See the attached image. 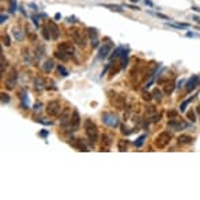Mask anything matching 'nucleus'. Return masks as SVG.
Wrapping results in <instances>:
<instances>
[{
	"label": "nucleus",
	"instance_id": "nucleus-54",
	"mask_svg": "<svg viewBox=\"0 0 200 200\" xmlns=\"http://www.w3.org/2000/svg\"><path fill=\"white\" fill-rule=\"evenodd\" d=\"M55 19H61V14H59V12H57V14L55 15Z\"/></svg>",
	"mask_w": 200,
	"mask_h": 200
},
{
	"label": "nucleus",
	"instance_id": "nucleus-46",
	"mask_svg": "<svg viewBox=\"0 0 200 200\" xmlns=\"http://www.w3.org/2000/svg\"><path fill=\"white\" fill-rule=\"evenodd\" d=\"M110 65H112V63H109V64H106V68H105V70H104V71H102V72H101V78H102V76H104V75H105V74H106V71H108V70H109V68H110Z\"/></svg>",
	"mask_w": 200,
	"mask_h": 200
},
{
	"label": "nucleus",
	"instance_id": "nucleus-21",
	"mask_svg": "<svg viewBox=\"0 0 200 200\" xmlns=\"http://www.w3.org/2000/svg\"><path fill=\"white\" fill-rule=\"evenodd\" d=\"M55 57H57V59L61 60V61H67V60L70 59V56H68L67 53L61 52V50H57V52H55Z\"/></svg>",
	"mask_w": 200,
	"mask_h": 200
},
{
	"label": "nucleus",
	"instance_id": "nucleus-28",
	"mask_svg": "<svg viewBox=\"0 0 200 200\" xmlns=\"http://www.w3.org/2000/svg\"><path fill=\"white\" fill-rule=\"evenodd\" d=\"M44 53H45V48H44V46H38V48H37V49H35V57H37V59H41L42 56H44Z\"/></svg>",
	"mask_w": 200,
	"mask_h": 200
},
{
	"label": "nucleus",
	"instance_id": "nucleus-22",
	"mask_svg": "<svg viewBox=\"0 0 200 200\" xmlns=\"http://www.w3.org/2000/svg\"><path fill=\"white\" fill-rule=\"evenodd\" d=\"M34 86L37 90H42V88L45 87V82H44L42 78H37V79H34Z\"/></svg>",
	"mask_w": 200,
	"mask_h": 200
},
{
	"label": "nucleus",
	"instance_id": "nucleus-4",
	"mask_svg": "<svg viewBox=\"0 0 200 200\" xmlns=\"http://www.w3.org/2000/svg\"><path fill=\"white\" fill-rule=\"evenodd\" d=\"M102 123L106 124L108 127H112V128H114V127H119V117L114 114V113H104L102 114Z\"/></svg>",
	"mask_w": 200,
	"mask_h": 200
},
{
	"label": "nucleus",
	"instance_id": "nucleus-14",
	"mask_svg": "<svg viewBox=\"0 0 200 200\" xmlns=\"http://www.w3.org/2000/svg\"><path fill=\"white\" fill-rule=\"evenodd\" d=\"M114 105L117 106L119 109H125V105H127V97L124 94L119 95L116 99H114Z\"/></svg>",
	"mask_w": 200,
	"mask_h": 200
},
{
	"label": "nucleus",
	"instance_id": "nucleus-6",
	"mask_svg": "<svg viewBox=\"0 0 200 200\" xmlns=\"http://www.w3.org/2000/svg\"><path fill=\"white\" fill-rule=\"evenodd\" d=\"M168 127L173 128L174 131H180V129H184V128H188L189 124L184 123L183 120H180V119H173V120H170V121L168 123Z\"/></svg>",
	"mask_w": 200,
	"mask_h": 200
},
{
	"label": "nucleus",
	"instance_id": "nucleus-39",
	"mask_svg": "<svg viewBox=\"0 0 200 200\" xmlns=\"http://www.w3.org/2000/svg\"><path fill=\"white\" fill-rule=\"evenodd\" d=\"M142 97H143V99H146V101H150V99L153 98V94H150V93H147V91H143L142 93Z\"/></svg>",
	"mask_w": 200,
	"mask_h": 200
},
{
	"label": "nucleus",
	"instance_id": "nucleus-40",
	"mask_svg": "<svg viewBox=\"0 0 200 200\" xmlns=\"http://www.w3.org/2000/svg\"><path fill=\"white\" fill-rule=\"evenodd\" d=\"M159 120H161V113H155L154 116L151 117V121H153V123H158Z\"/></svg>",
	"mask_w": 200,
	"mask_h": 200
},
{
	"label": "nucleus",
	"instance_id": "nucleus-37",
	"mask_svg": "<svg viewBox=\"0 0 200 200\" xmlns=\"http://www.w3.org/2000/svg\"><path fill=\"white\" fill-rule=\"evenodd\" d=\"M17 11V1L15 0H11V3H10V12L12 14V12H15Z\"/></svg>",
	"mask_w": 200,
	"mask_h": 200
},
{
	"label": "nucleus",
	"instance_id": "nucleus-52",
	"mask_svg": "<svg viewBox=\"0 0 200 200\" xmlns=\"http://www.w3.org/2000/svg\"><path fill=\"white\" fill-rule=\"evenodd\" d=\"M144 3H146V6H148V7H153V6H154L151 0H144Z\"/></svg>",
	"mask_w": 200,
	"mask_h": 200
},
{
	"label": "nucleus",
	"instance_id": "nucleus-50",
	"mask_svg": "<svg viewBox=\"0 0 200 200\" xmlns=\"http://www.w3.org/2000/svg\"><path fill=\"white\" fill-rule=\"evenodd\" d=\"M0 19H1V21H0V23H4V22L7 21V15L1 14V17H0Z\"/></svg>",
	"mask_w": 200,
	"mask_h": 200
},
{
	"label": "nucleus",
	"instance_id": "nucleus-1",
	"mask_svg": "<svg viewBox=\"0 0 200 200\" xmlns=\"http://www.w3.org/2000/svg\"><path fill=\"white\" fill-rule=\"evenodd\" d=\"M84 132H86V135H87L88 140H90L91 144H94L95 142L98 140V128H97V125L93 123L91 120L87 119L84 121Z\"/></svg>",
	"mask_w": 200,
	"mask_h": 200
},
{
	"label": "nucleus",
	"instance_id": "nucleus-15",
	"mask_svg": "<svg viewBox=\"0 0 200 200\" xmlns=\"http://www.w3.org/2000/svg\"><path fill=\"white\" fill-rule=\"evenodd\" d=\"M128 49H124L121 50V53H120V60H121V64H120V68H125L127 64H128Z\"/></svg>",
	"mask_w": 200,
	"mask_h": 200
},
{
	"label": "nucleus",
	"instance_id": "nucleus-36",
	"mask_svg": "<svg viewBox=\"0 0 200 200\" xmlns=\"http://www.w3.org/2000/svg\"><path fill=\"white\" fill-rule=\"evenodd\" d=\"M173 90H174V83H170V84H168V86L165 87V93H166V94H172Z\"/></svg>",
	"mask_w": 200,
	"mask_h": 200
},
{
	"label": "nucleus",
	"instance_id": "nucleus-2",
	"mask_svg": "<svg viewBox=\"0 0 200 200\" xmlns=\"http://www.w3.org/2000/svg\"><path fill=\"white\" fill-rule=\"evenodd\" d=\"M71 38L74 40V42H76L79 46H84L86 42H87V32L84 33L82 30H78V29H72L71 30Z\"/></svg>",
	"mask_w": 200,
	"mask_h": 200
},
{
	"label": "nucleus",
	"instance_id": "nucleus-55",
	"mask_svg": "<svg viewBox=\"0 0 200 200\" xmlns=\"http://www.w3.org/2000/svg\"><path fill=\"white\" fill-rule=\"evenodd\" d=\"M29 7H32V8H34V10H37V6H35V4H33V3L29 4Z\"/></svg>",
	"mask_w": 200,
	"mask_h": 200
},
{
	"label": "nucleus",
	"instance_id": "nucleus-34",
	"mask_svg": "<svg viewBox=\"0 0 200 200\" xmlns=\"http://www.w3.org/2000/svg\"><path fill=\"white\" fill-rule=\"evenodd\" d=\"M127 144H128V142L127 140H120L119 142V151H125L127 150Z\"/></svg>",
	"mask_w": 200,
	"mask_h": 200
},
{
	"label": "nucleus",
	"instance_id": "nucleus-48",
	"mask_svg": "<svg viewBox=\"0 0 200 200\" xmlns=\"http://www.w3.org/2000/svg\"><path fill=\"white\" fill-rule=\"evenodd\" d=\"M127 7H128V8H131V10H135V11L140 10V8L137 7V6H132V4H127Z\"/></svg>",
	"mask_w": 200,
	"mask_h": 200
},
{
	"label": "nucleus",
	"instance_id": "nucleus-43",
	"mask_svg": "<svg viewBox=\"0 0 200 200\" xmlns=\"http://www.w3.org/2000/svg\"><path fill=\"white\" fill-rule=\"evenodd\" d=\"M32 18H33V22H34V25L37 26V27H40V22H38V21H40V18H37L35 15H33Z\"/></svg>",
	"mask_w": 200,
	"mask_h": 200
},
{
	"label": "nucleus",
	"instance_id": "nucleus-45",
	"mask_svg": "<svg viewBox=\"0 0 200 200\" xmlns=\"http://www.w3.org/2000/svg\"><path fill=\"white\" fill-rule=\"evenodd\" d=\"M33 109H34L35 112H37V110H40V109H41V102H35L34 106H33Z\"/></svg>",
	"mask_w": 200,
	"mask_h": 200
},
{
	"label": "nucleus",
	"instance_id": "nucleus-26",
	"mask_svg": "<svg viewBox=\"0 0 200 200\" xmlns=\"http://www.w3.org/2000/svg\"><path fill=\"white\" fill-rule=\"evenodd\" d=\"M87 35H88V37H90L91 40H97V35H98V32H97V29L88 27V29H87Z\"/></svg>",
	"mask_w": 200,
	"mask_h": 200
},
{
	"label": "nucleus",
	"instance_id": "nucleus-19",
	"mask_svg": "<svg viewBox=\"0 0 200 200\" xmlns=\"http://www.w3.org/2000/svg\"><path fill=\"white\" fill-rule=\"evenodd\" d=\"M21 101H22L23 109H27L29 108V98H27V93L26 91H21Z\"/></svg>",
	"mask_w": 200,
	"mask_h": 200
},
{
	"label": "nucleus",
	"instance_id": "nucleus-3",
	"mask_svg": "<svg viewBox=\"0 0 200 200\" xmlns=\"http://www.w3.org/2000/svg\"><path fill=\"white\" fill-rule=\"evenodd\" d=\"M170 139H172V136H170L169 132H161L158 136L155 137V146L158 148H165L169 144Z\"/></svg>",
	"mask_w": 200,
	"mask_h": 200
},
{
	"label": "nucleus",
	"instance_id": "nucleus-20",
	"mask_svg": "<svg viewBox=\"0 0 200 200\" xmlns=\"http://www.w3.org/2000/svg\"><path fill=\"white\" fill-rule=\"evenodd\" d=\"M101 6L105 8H109V10H112V11H116V12H123V8L120 7V6H117V4H101Z\"/></svg>",
	"mask_w": 200,
	"mask_h": 200
},
{
	"label": "nucleus",
	"instance_id": "nucleus-5",
	"mask_svg": "<svg viewBox=\"0 0 200 200\" xmlns=\"http://www.w3.org/2000/svg\"><path fill=\"white\" fill-rule=\"evenodd\" d=\"M60 102L59 101H49L48 105H46V113L48 116H57L60 113Z\"/></svg>",
	"mask_w": 200,
	"mask_h": 200
},
{
	"label": "nucleus",
	"instance_id": "nucleus-59",
	"mask_svg": "<svg viewBox=\"0 0 200 200\" xmlns=\"http://www.w3.org/2000/svg\"><path fill=\"white\" fill-rule=\"evenodd\" d=\"M131 1H132V3H137V1H139V0H131Z\"/></svg>",
	"mask_w": 200,
	"mask_h": 200
},
{
	"label": "nucleus",
	"instance_id": "nucleus-35",
	"mask_svg": "<svg viewBox=\"0 0 200 200\" xmlns=\"http://www.w3.org/2000/svg\"><path fill=\"white\" fill-rule=\"evenodd\" d=\"M23 60H25V63H27V64L32 63V57H30L29 50H25V53H23Z\"/></svg>",
	"mask_w": 200,
	"mask_h": 200
},
{
	"label": "nucleus",
	"instance_id": "nucleus-57",
	"mask_svg": "<svg viewBox=\"0 0 200 200\" xmlns=\"http://www.w3.org/2000/svg\"><path fill=\"white\" fill-rule=\"evenodd\" d=\"M183 83H184V81H180L178 82V87H181V86H183Z\"/></svg>",
	"mask_w": 200,
	"mask_h": 200
},
{
	"label": "nucleus",
	"instance_id": "nucleus-49",
	"mask_svg": "<svg viewBox=\"0 0 200 200\" xmlns=\"http://www.w3.org/2000/svg\"><path fill=\"white\" fill-rule=\"evenodd\" d=\"M153 15H155V17H158V18H162V19H169V17H166V15H163V14H153Z\"/></svg>",
	"mask_w": 200,
	"mask_h": 200
},
{
	"label": "nucleus",
	"instance_id": "nucleus-24",
	"mask_svg": "<svg viewBox=\"0 0 200 200\" xmlns=\"http://www.w3.org/2000/svg\"><path fill=\"white\" fill-rule=\"evenodd\" d=\"M102 144L106 146V147H110L112 146V137L109 136V135H102Z\"/></svg>",
	"mask_w": 200,
	"mask_h": 200
},
{
	"label": "nucleus",
	"instance_id": "nucleus-9",
	"mask_svg": "<svg viewBox=\"0 0 200 200\" xmlns=\"http://www.w3.org/2000/svg\"><path fill=\"white\" fill-rule=\"evenodd\" d=\"M60 125L63 127L64 129L70 128V125H71V114H70V110H68V109H65V110L60 114Z\"/></svg>",
	"mask_w": 200,
	"mask_h": 200
},
{
	"label": "nucleus",
	"instance_id": "nucleus-42",
	"mask_svg": "<svg viewBox=\"0 0 200 200\" xmlns=\"http://www.w3.org/2000/svg\"><path fill=\"white\" fill-rule=\"evenodd\" d=\"M127 129H128V128H127V127L123 124V125H121V132H123L124 135H129V133H132L131 131H127Z\"/></svg>",
	"mask_w": 200,
	"mask_h": 200
},
{
	"label": "nucleus",
	"instance_id": "nucleus-16",
	"mask_svg": "<svg viewBox=\"0 0 200 200\" xmlns=\"http://www.w3.org/2000/svg\"><path fill=\"white\" fill-rule=\"evenodd\" d=\"M53 67H55V61L52 59H46L45 63L42 64V70H44V72H50L53 70Z\"/></svg>",
	"mask_w": 200,
	"mask_h": 200
},
{
	"label": "nucleus",
	"instance_id": "nucleus-18",
	"mask_svg": "<svg viewBox=\"0 0 200 200\" xmlns=\"http://www.w3.org/2000/svg\"><path fill=\"white\" fill-rule=\"evenodd\" d=\"M72 146H74V147H76L78 150H82V151H87L88 150L87 146L84 144L83 139H75V142L72 143Z\"/></svg>",
	"mask_w": 200,
	"mask_h": 200
},
{
	"label": "nucleus",
	"instance_id": "nucleus-11",
	"mask_svg": "<svg viewBox=\"0 0 200 200\" xmlns=\"http://www.w3.org/2000/svg\"><path fill=\"white\" fill-rule=\"evenodd\" d=\"M79 124H81V117H79V112L78 110H74V113H72V116H71V131L74 132V131H78V128H79Z\"/></svg>",
	"mask_w": 200,
	"mask_h": 200
},
{
	"label": "nucleus",
	"instance_id": "nucleus-8",
	"mask_svg": "<svg viewBox=\"0 0 200 200\" xmlns=\"http://www.w3.org/2000/svg\"><path fill=\"white\" fill-rule=\"evenodd\" d=\"M17 79H18V72L15 68H12V70L10 71V74H8L7 79H6V86H7V88H14V86L17 84Z\"/></svg>",
	"mask_w": 200,
	"mask_h": 200
},
{
	"label": "nucleus",
	"instance_id": "nucleus-53",
	"mask_svg": "<svg viewBox=\"0 0 200 200\" xmlns=\"http://www.w3.org/2000/svg\"><path fill=\"white\" fill-rule=\"evenodd\" d=\"M40 135H41V136H48V131H41V133H40Z\"/></svg>",
	"mask_w": 200,
	"mask_h": 200
},
{
	"label": "nucleus",
	"instance_id": "nucleus-30",
	"mask_svg": "<svg viewBox=\"0 0 200 200\" xmlns=\"http://www.w3.org/2000/svg\"><path fill=\"white\" fill-rule=\"evenodd\" d=\"M57 71H59V74L61 75L63 78H67V76H68V71H67L63 65H57Z\"/></svg>",
	"mask_w": 200,
	"mask_h": 200
},
{
	"label": "nucleus",
	"instance_id": "nucleus-27",
	"mask_svg": "<svg viewBox=\"0 0 200 200\" xmlns=\"http://www.w3.org/2000/svg\"><path fill=\"white\" fill-rule=\"evenodd\" d=\"M151 94H153V98L157 99V101H161L162 99V91L159 90V88H154Z\"/></svg>",
	"mask_w": 200,
	"mask_h": 200
},
{
	"label": "nucleus",
	"instance_id": "nucleus-10",
	"mask_svg": "<svg viewBox=\"0 0 200 200\" xmlns=\"http://www.w3.org/2000/svg\"><path fill=\"white\" fill-rule=\"evenodd\" d=\"M112 49H113L112 42H108V44H105L104 46H101V48H99V52H98V59L99 60L106 59V57L109 56V53L112 52Z\"/></svg>",
	"mask_w": 200,
	"mask_h": 200
},
{
	"label": "nucleus",
	"instance_id": "nucleus-58",
	"mask_svg": "<svg viewBox=\"0 0 200 200\" xmlns=\"http://www.w3.org/2000/svg\"><path fill=\"white\" fill-rule=\"evenodd\" d=\"M196 112H197V113H199V114H200V105H199V106H197V109H196Z\"/></svg>",
	"mask_w": 200,
	"mask_h": 200
},
{
	"label": "nucleus",
	"instance_id": "nucleus-51",
	"mask_svg": "<svg viewBox=\"0 0 200 200\" xmlns=\"http://www.w3.org/2000/svg\"><path fill=\"white\" fill-rule=\"evenodd\" d=\"M91 45H93V48H97V46L99 45V42H98V40H93V42H91Z\"/></svg>",
	"mask_w": 200,
	"mask_h": 200
},
{
	"label": "nucleus",
	"instance_id": "nucleus-47",
	"mask_svg": "<svg viewBox=\"0 0 200 200\" xmlns=\"http://www.w3.org/2000/svg\"><path fill=\"white\" fill-rule=\"evenodd\" d=\"M67 22H70V23H75V22H76V18L75 17H68L67 18Z\"/></svg>",
	"mask_w": 200,
	"mask_h": 200
},
{
	"label": "nucleus",
	"instance_id": "nucleus-31",
	"mask_svg": "<svg viewBox=\"0 0 200 200\" xmlns=\"http://www.w3.org/2000/svg\"><path fill=\"white\" fill-rule=\"evenodd\" d=\"M186 117L189 120L191 123H195L196 121V114H195V110H189V112L186 113Z\"/></svg>",
	"mask_w": 200,
	"mask_h": 200
},
{
	"label": "nucleus",
	"instance_id": "nucleus-7",
	"mask_svg": "<svg viewBox=\"0 0 200 200\" xmlns=\"http://www.w3.org/2000/svg\"><path fill=\"white\" fill-rule=\"evenodd\" d=\"M57 49L64 52V53H67V55L71 56V57L75 56V48L71 45V42H61V44L57 45Z\"/></svg>",
	"mask_w": 200,
	"mask_h": 200
},
{
	"label": "nucleus",
	"instance_id": "nucleus-13",
	"mask_svg": "<svg viewBox=\"0 0 200 200\" xmlns=\"http://www.w3.org/2000/svg\"><path fill=\"white\" fill-rule=\"evenodd\" d=\"M48 29H49L50 35H52L53 40H57V38H59L60 30H59V27H57V25L55 23V22H53V21H49V22H48Z\"/></svg>",
	"mask_w": 200,
	"mask_h": 200
},
{
	"label": "nucleus",
	"instance_id": "nucleus-41",
	"mask_svg": "<svg viewBox=\"0 0 200 200\" xmlns=\"http://www.w3.org/2000/svg\"><path fill=\"white\" fill-rule=\"evenodd\" d=\"M3 44H4V45H6V46H8V45H10V44H11V42H10V37H8L7 34H6V35H3Z\"/></svg>",
	"mask_w": 200,
	"mask_h": 200
},
{
	"label": "nucleus",
	"instance_id": "nucleus-29",
	"mask_svg": "<svg viewBox=\"0 0 200 200\" xmlns=\"http://www.w3.org/2000/svg\"><path fill=\"white\" fill-rule=\"evenodd\" d=\"M193 99V97H191L189 99H185V101L180 105V112H185V109H186V106H188V104H191V101Z\"/></svg>",
	"mask_w": 200,
	"mask_h": 200
},
{
	"label": "nucleus",
	"instance_id": "nucleus-44",
	"mask_svg": "<svg viewBox=\"0 0 200 200\" xmlns=\"http://www.w3.org/2000/svg\"><path fill=\"white\" fill-rule=\"evenodd\" d=\"M7 64V61H4V55H1V74L4 72V65Z\"/></svg>",
	"mask_w": 200,
	"mask_h": 200
},
{
	"label": "nucleus",
	"instance_id": "nucleus-17",
	"mask_svg": "<svg viewBox=\"0 0 200 200\" xmlns=\"http://www.w3.org/2000/svg\"><path fill=\"white\" fill-rule=\"evenodd\" d=\"M177 142H178V144H191L193 142V137L189 135H180Z\"/></svg>",
	"mask_w": 200,
	"mask_h": 200
},
{
	"label": "nucleus",
	"instance_id": "nucleus-25",
	"mask_svg": "<svg viewBox=\"0 0 200 200\" xmlns=\"http://www.w3.org/2000/svg\"><path fill=\"white\" fill-rule=\"evenodd\" d=\"M146 137H147V135H142V136H139L136 139V140H135V147H142V146H143V143H144V140H146Z\"/></svg>",
	"mask_w": 200,
	"mask_h": 200
},
{
	"label": "nucleus",
	"instance_id": "nucleus-12",
	"mask_svg": "<svg viewBox=\"0 0 200 200\" xmlns=\"http://www.w3.org/2000/svg\"><path fill=\"white\" fill-rule=\"evenodd\" d=\"M199 83H200V78L196 76V75H195V76H192L189 81L186 82V91H188V93L193 91V90L199 86Z\"/></svg>",
	"mask_w": 200,
	"mask_h": 200
},
{
	"label": "nucleus",
	"instance_id": "nucleus-56",
	"mask_svg": "<svg viewBox=\"0 0 200 200\" xmlns=\"http://www.w3.org/2000/svg\"><path fill=\"white\" fill-rule=\"evenodd\" d=\"M192 10H195V11H196V12H200V8H197V7H193Z\"/></svg>",
	"mask_w": 200,
	"mask_h": 200
},
{
	"label": "nucleus",
	"instance_id": "nucleus-38",
	"mask_svg": "<svg viewBox=\"0 0 200 200\" xmlns=\"http://www.w3.org/2000/svg\"><path fill=\"white\" fill-rule=\"evenodd\" d=\"M1 102H3V104H8V102H10V97H8V94L1 93Z\"/></svg>",
	"mask_w": 200,
	"mask_h": 200
},
{
	"label": "nucleus",
	"instance_id": "nucleus-23",
	"mask_svg": "<svg viewBox=\"0 0 200 200\" xmlns=\"http://www.w3.org/2000/svg\"><path fill=\"white\" fill-rule=\"evenodd\" d=\"M41 34H42V37H44V40H46V41L52 38L50 32H48V26H42L41 27Z\"/></svg>",
	"mask_w": 200,
	"mask_h": 200
},
{
	"label": "nucleus",
	"instance_id": "nucleus-33",
	"mask_svg": "<svg viewBox=\"0 0 200 200\" xmlns=\"http://www.w3.org/2000/svg\"><path fill=\"white\" fill-rule=\"evenodd\" d=\"M14 37L18 40V41H22V40H23V34L19 32V29H17V27L14 29Z\"/></svg>",
	"mask_w": 200,
	"mask_h": 200
},
{
	"label": "nucleus",
	"instance_id": "nucleus-32",
	"mask_svg": "<svg viewBox=\"0 0 200 200\" xmlns=\"http://www.w3.org/2000/svg\"><path fill=\"white\" fill-rule=\"evenodd\" d=\"M178 117V110H169L168 112V119L173 120V119H177Z\"/></svg>",
	"mask_w": 200,
	"mask_h": 200
}]
</instances>
